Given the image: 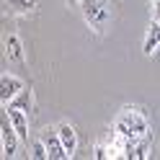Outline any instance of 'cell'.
Segmentation results:
<instances>
[{"label":"cell","mask_w":160,"mask_h":160,"mask_svg":"<svg viewBox=\"0 0 160 160\" xmlns=\"http://www.w3.org/2000/svg\"><path fill=\"white\" fill-rule=\"evenodd\" d=\"M114 132L122 137H132V139H145L150 132V122L139 108H124L114 122Z\"/></svg>","instance_id":"6da1fadb"},{"label":"cell","mask_w":160,"mask_h":160,"mask_svg":"<svg viewBox=\"0 0 160 160\" xmlns=\"http://www.w3.org/2000/svg\"><path fill=\"white\" fill-rule=\"evenodd\" d=\"M67 3H80V0H67Z\"/></svg>","instance_id":"9a60e30c"},{"label":"cell","mask_w":160,"mask_h":160,"mask_svg":"<svg viewBox=\"0 0 160 160\" xmlns=\"http://www.w3.org/2000/svg\"><path fill=\"white\" fill-rule=\"evenodd\" d=\"M23 80L16 78V75H3V80H0V101H3V106H8L13 101V98L23 91Z\"/></svg>","instance_id":"277c9868"},{"label":"cell","mask_w":160,"mask_h":160,"mask_svg":"<svg viewBox=\"0 0 160 160\" xmlns=\"http://www.w3.org/2000/svg\"><path fill=\"white\" fill-rule=\"evenodd\" d=\"M5 111H8V116H11L13 129L18 132L21 142H28V116H26V111H21V108H8V106H5Z\"/></svg>","instance_id":"8992f818"},{"label":"cell","mask_w":160,"mask_h":160,"mask_svg":"<svg viewBox=\"0 0 160 160\" xmlns=\"http://www.w3.org/2000/svg\"><path fill=\"white\" fill-rule=\"evenodd\" d=\"M0 137H3V158H13L18 150V132L13 129V122L8 111H3V119H0Z\"/></svg>","instance_id":"3957f363"},{"label":"cell","mask_w":160,"mask_h":160,"mask_svg":"<svg viewBox=\"0 0 160 160\" xmlns=\"http://www.w3.org/2000/svg\"><path fill=\"white\" fill-rule=\"evenodd\" d=\"M57 132H59V139H62V145H65L67 158H72L75 150H78V134H75V129L70 127V124H59Z\"/></svg>","instance_id":"52a82bcc"},{"label":"cell","mask_w":160,"mask_h":160,"mask_svg":"<svg viewBox=\"0 0 160 160\" xmlns=\"http://www.w3.org/2000/svg\"><path fill=\"white\" fill-rule=\"evenodd\" d=\"M31 155H34L36 160H47V158H49V150H47V145H44V139H34V142H31Z\"/></svg>","instance_id":"7c38bea8"},{"label":"cell","mask_w":160,"mask_h":160,"mask_svg":"<svg viewBox=\"0 0 160 160\" xmlns=\"http://www.w3.org/2000/svg\"><path fill=\"white\" fill-rule=\"evenodd\" d=\"M93 158L96 160H106V158H111V150H108V145H98L93 150Z\"/></svg>","instance_id":"4fadbf2b"},{"label":"cell","mask_w":160,"mask_h":160,"mask_svg":"<svg viewBox=\"0 0 160 160\" xmlns=\"http://www.w3.org/2000/svg\"><path fill=\"white\" fill-rule=\"evenodd\" d=\"M39 3V0H8V8H13L16 13H26Z\"/></svg>","instance_id":"8fae6325"},{"label":"cell","mask_w":160,"mask_h":160,"mask_svg":"<svg viewBox=\"0 0 160 160\" xmlns=\"http://www.w3.org/2000/svg\"><path fill=\"white\" fill-rule=\"evenodd\" d=\"M80 11H83L85 23L93 28L96 34H103L108 21H111V5L108 0H80Z\"/></svg>","instance_id":"7a4b0ae2"},{"label":"cell","mask_w":160,"mask_h":160,"mask_svg":"<svg viewBox=\"0 0 160 160\" xmlns=\"http://www.w3.org/2000/svg\"><path fill=\"white\" fill-rule=\"evenodd\" d=\"M42 139H44V145H47V150H49V158H54V160H67V152H65V145H62V139H59V132L57 129H44V134H42Z\"/></svg>","instance_id":"5b68a950"},{"label":"cell","mask_w":160,"mask_h":160,"mask_svg":"<svg viewBox=\"0 0 160 160\" xmlns=\"http://www.w3.org/2000/svg\"><path fill=\"white\" fill-rule=\"evenodd\" d=\"M160 47V21H152V26L147 28V36H145V44H142V52L147 57H152V52Z\"/></svg>","instance_id":"ba28073f"},{"label":"cell","mask_w":160,"mask_h":160,"mask_svg":"<svg viewBox=\"0 0 160 160\" xmlns=\"http://www.w3.org/2000/svg\"><path fill=\"white\" fill-rule=\"evenodd\" d=\"M31 106H34V96H31V91H26V88L8 103V108H21V111H31Z\"/></svg>","instance_id":"30bf717a"},{"label":"cell","mask_w":160,"mask_h":160,"mask_svg":"<svg viewBox=\"0 0 160 160\" xmlns=\"http://www.w3.org/2000/svg\"><path fill=\"white\" fill-rule=\"evenodd\" d=\"M5 57L11 62H23V44L18 36H8L5 39Z\"/></svg>","instance_id":"9c48e42d"},{"label":"cell","mask_w":160,"mask_h":160,"mask_svg":"<svg viewBox=\"0 0 160 160\" xmlns=\"http://www.w3.org/2000/svg\"><path fill=\"white\" fill-rule=\"evenodd\" d=\"M152 18L160 21V0H152Z\"/></svg>","instance_id":"5bb4252c"}]
</instances>
